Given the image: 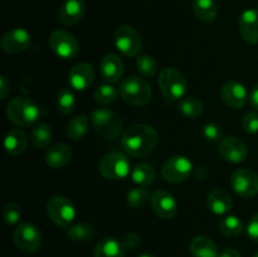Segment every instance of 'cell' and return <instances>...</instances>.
<instances>
[{
  "label": "cell",
  "mask_w": 258,
  "mask_h": 257,
  "mask_svg": "<svg viewBox=\"0 0 258 257\" xmlns=\"http://www.w3.org/2000/svg\"><path fill=\"white\" fill-rule=\"evenodd\" d=\"M158 139L159 135L153 126L138 123L126 128L121 139V144L125 153L140 158L148 155L155 149Z\"/></svg>",
  "instance_id": "obj_1"
},
{
  "label": "cell",
  "mask_w": 258,
  "mask_h": 257,
  "mask_svg": "<svg viewBox=\"0 0 258 257\" xmlns=\"http://www.w3.org/2000/svg\"><path fill=\"white\" fill-rule=\"evenodd\" d=\"M40 110L30 98L18 96L9 101L7 106V116L10 122L20 127H28L37 122Z\"/></svg>",
  "instance_id": "obj_2"
},
{
  "label": "cell",
  "mask_w": 258,
  "mask_h": 257,
  "mask_svg": "<svg viewBox=\"0 0 258 257\" xmlns=\"http://www.w3.org/2000/svg\"><path fill=\"white\" fill-rule=\"evenodd\" d=\"M159 87L169 102H176L184 97L188 88L186 78L176 68L166 67L159 75Z\"/></svg>",
  "instance_id": "obj_3"
},
{
  "label": "cell",
  "mask_w": 258,
  "mask_h": 257,
  "mask_svg": "<svg viewBox=\"0 0 258 257\" xmlns=\"http://www.w3.org/2000/svg\"><path fill=\"white\" fill-rule=\"evenodd\" d=\"M120 95L125 102L133 106H145L150 102L153 91L150 85L144 78L138 76H130L121 82Z\"/></svg>",
  "instance_id": "obj_4"
},
{
  "label": "cell",
  "mask_w": 258,
  "mask_h": 257,
  "mask_svg": "<svg viewBox=\"0 0 258 257\" xmlns=\"http://www.w3.org/2000/svg\"><path fill=\"white\" fill-rule=\"evenodd\" d=\"M91 122L96 133L107 140L117 138L122 130L121 117L108 108H95L91 113Z\"/></svg>",
  "instance_id": "obj_5"
},
{
  "label": "cell",
  "mask_w": 258,
  "mask_h": 257,
  "mask_svg": "<svg viewBox=\"0 0 258 257\" xmlns=\"http://www.w3.org/2000/svg\"><path fill=\"white\" fill-rule=\"evenodd\" d=\"M98 170L103 178L110 180H121L131 174L130 161L122 153L115 151V153L106 154L100 160Z\"/></svg>",
  "instance_id": "obj_6"
},
{
  "label": "cell",
  "mask_w": 258,
  "mask_h": 257,
  "mask_svg": "<svg viewBox=\"0 0 258 257\" xmlns=\"http://www.w3.org/2000/svg\"><path fill=\"white\" fill-rule=\"evenodd\" d=\"M113 43L125 57H138L143 48L141 35L130 25H120L113 33Z\"/></svg>",
  "instance_id": "obj_7"
},
{
  "label": "cell",
  "mask_w": 258,
  "mask_h": 257,
  "mask_svg": "<svg viewBox=\"0 0 258 257\" xmlns=\"http://www.w3.org/2000/svg\"><path fill=\"white\" fill-rule=\"evenodd\" d=\"M15 246L24 253H34L42 246V232L33 223L18 224L13 233Z\"/></svg>",
  "instance_id": "obj_8"
},
{
  "label": "cell",
  "mask_w": 258,
  "mask_h": 257,
  "mask_svg": "<svg viewBox=\"0 0 258 257\" xmlns=\"http://www.w3.org/2000/svg\"><path fill=\"white\" fill-rule=\"evenodd\" d=\"M47 214L53 223L67 228L75 221L76 208L67 197L55 196L48 201Z\"/></svg>",
  "instance_id": "obj_9"
},
{
  "label": "cell",
  "mask_w": 258,
  "mask_h": 257,
  "mask_svg": "<svg viewBox=\"0 0 258 257\" xmlns=\"http://www.w3.org/2000/svg\"><path fill=\"white\" fill-rule=\"evenodd\" d=\"M50 50L57 55L58 58L70 60L77 57L80 52V44L75 35L66 30H54L49 35L48 40Z\"/></svg>",
  "instance_id": "obj_10"
},
{
  "label": "cell",
  "mask_w": 258,
  "mask_h": 257,
  "mask_svg": "<svg viewBox=\"0 0 258 257\" xmlns=\"http://www.w3.org/2000/svg\"><path fill=\"white\" fill-rule=\"evenodd\" d=\"M193 171V164L186 156L175 155L169 158L161 168V175L168 183H180L188 179Z\"/></svg>",
  "instance_id": "obj_11"
},
{
  "label": "cell",
  "mask_w": 258,
  "mask_h": 257,
  "mask_svg": "<svg viewBox=\"0 0 258 257\" xmlns=\"http://www.w3.org/2000/svg\"><path fill=\"white\" fill-rule=\"evenodd\" d=\"M231 186L239 197H254L258 194V174L249 169H238L231 175Z\"/></svg>",
  "instance_id": "obj_12"
},
{
  "label": "cell",
  "mask_w": 258,
  "mask_h": 257,
  "mask_svg": "<svg viewBox=\"0 0 258 257\" xmlns=\"http://www.w3.org/2000/svg\"><path fill=\"white\" fill-rule=\"evenodd\" d=\"M32 44V35L24 28H15L5 33L0 40V47L7 53H20L27 50Z\"/></svg>",
  "instance_id": "obj_13"
},
{
  "label": "cell",
  "mask_w": 258,
  "mask_h": 257,
  "mask_svg": "<svg viewBox=\"0 0 258 257\" xmlns=\"http://www.w3.org/2000/svg\"><path fill=\"white\" fill-rule=\"evenodd\" d=\"M150 203L154 213L161 219H171L178 212L176 199L173 194L163 189H158L151 194Z\"/></svg>",
  "instance_id": "obj_14"
},
{
  "label": "cell",
  "mask_w": 258,
  "mask_h": 257,
  "mask_svg": "<svg viewBox=\"0 0 258 257\" xmlns=\"http://www.w3.org/2000/svg\"><path fill=\"white\" fill-rule=\"evenodd\" d=\"M219 155L228 163L239 164L247 159L248 149L243 140L237 136H228L219 143Z\"/></svg>",
  "instance_id": "obj_15"
},
{
  "label": "cell",
  "mask_w": 258,
  "mask_h": 257,
  "mask_svg": "<svg viewBox=\"0 0 258 257\" xmlns=\"http://www.w3.org/2000/svg\"><path fill=\"white\" fill-rule=\"evenodd\" d=\"M95 77L93 66L87 62H81L71 68L68 73V85L75 91H86L91 87Z\"/></svg>",
  "instance_id": "obj_16"
},
{
  "label": "cell",
  "mask_w": 258,
  "mask_h": 257,
  "mask_svg": "<svg viewBox=\"0 0 258 257\" xmlns=\"http://www.w3.org/2000/svg\"><path fill=\"white\" fill-rule=\"evenodd\" d=\"M221 98L229 107L239 108L246 105L248 92L242 83L237 81H228L221 87Z\"/></svg>",
  "instance_id": "obj_17"
},
{
  "label": "cell",
  "mask_w": 258,
  "mask_h": 257,
  "mask_svg": "<svg viewBox=\"0 0 258 257\" xmlns=\"http://www.w3.org/2000/svg\"><path fill=\"white\" fill-rule=\"evenodd\" d=\"M86 13L85 0H64L58 9V20L63 25H75Z\"/></svg>",
  "instance_id": "obj_18"
},
{
  "label": "cell",
  "mask_w": 258,
  "mask_h": 257,
  "mask_svg": "<svg viewBox=\"0 0 258 257\" xmlns=\"http://www.w3.org/2000/svg\"><path fill=\"white\" fill-rule=\"evenodd\" d=\"M239 34L249 44L258 43V9H247L238 20Z\"/></svg>",
  "instance_id": "obj_19"
},
{
  "label": "cell",
  "mask_w": 258,
  "mask_h": 257,
  "mask_svg": "<svg viewBox=\"0 0 258 257\" xmlns=\"http://www.w3.org/2000/svg\"><path fill=\"white\" fill-rule=\"evenodd\" d=\"M101 76L107 83H116L122 78L123 63L117 54L108 53L100 62Z\"/></svg>",
  "instance_id": "obj_20"
},
{
  "label": "cell",
  "mask_w": 258,
  "mask_h": 257,
  "mask_svg": "<svg viewBox=\"0 0 258 257\" xmlns=\"http://www.w3.org/2000/svg\"><path fill=\"white\" fill-rule=\"evenodd\" d=\"M72 149L67 144H55L48 149L45 154V163L52 169H62L67 165L72 159Z\"/></svg>",
  "instance_id": "obj_21"
},
{
  "label": "cell",
  "mask_w": 258,
  "mask_h": 257,
  "mask_svg": "<svg viewBox=\"0 0 258 257\" xmlns=\"http://www.w3.org/2000/svg\"><path fill=\"white\" fill-rule=\"evenodd\" d=\"M207 206L209 211L213 212L217 216L228 213L233 206L231 196L222 189H214L207 197Z\"/></svg>",
  "instance_id": "obj_22"
},
{
  "label": "cell",
  "mask_w": 258,
  "mask_h": 257,
  "mask_svg": "<svg viewBox=\"0 0 258 257\" xmlns=\"http://www.w3.org/2000/svg\"><path fill=\"white\" fill-rule=\"evenodd\" d=\"M191 257H219L218 247L212 238L197 236L190 242Z\"/></svg>",
  "instance_id": "obj_23"
},
{
  "label": "cell",
  "mask_w": 258,
  "mask_h": 257,
  "mask_svg": "<svg viewBox=\"0 0 258 257\" xmlns=\"http://www.w3.org/2000/svg\"><path fill=\"white\" fill-rule=\"evenodd\" d=\"M28 145V138L20 128H12L7 134L4 140V148L9 155L17 156L25 151Z\"/></svg>",
  "instance_id": "obj_24"
},
{
  "label": "cell",
  "mask_w": 258,
  "mask_h": 257,
  "mask_svg": "<svg viewBox=\"0 0 258 257\" xmlns=\"http://www.w3.org/2000/svg\"><path fill=\"white\" fill-rule=\"evenodd\" d=\"M126 248L122 242L113 237H105L95 248V257H125Z\"/></svg>",
  "instance_id": "obj_25"
},
{
  "label": "cell",
  "mask_w": 258,
  "mask_h": 257,
  "mask_svg": "<svg viewBox=\"0 0 258 257\" xmlns=\"http://www.w3.org/2000/svg\"><path fill=\"white\" fill-rule=\"evenodd\" d=\"M193 12L201 22L212 23L218 14V5L216 0H194Z\"/></svg>",
  "instance_id": "obj_26"
},
{
  "label": "cell",
  "mask_w": 258,
  "mask_h": 257,
  "mask_svg": "<svg viewBox=\"0 0 258 257\" xmlns=\"http://www.w3.org/2000/svg\"><path fill=\"white\" fill-rule=\"evenodd\" d=\"M53 139V131L48 123L40 122L32 128L30 141L37 149H45Z\"/></svg>",
  "instance_id": "obj_27"
},
{
  "label": "cell",
  "mask_w": 258,
  "mask_h": 257,
  "mask_svg": "<svg viewBox=\"0 0 258 257\" xmlns=\"http://www.w3.org/2000/svg\"><path fill=\"white\" fill-rule=\"evenodd\" d=\"M90 127V120L85 115H78L73 117L67 125V135L73 141H80L87 135Z\"/></svg>",
  "instance_id": "obj_28"
},
{
  "label": "cell",
  "mask_w": 258,
  "mask_h": 257,
  "mask_svg": "<svg viewBox=\"0 0 258 257\" xmlns=\"http://www.w3.org/2000/svg\"><path fill=\"white\" fill-rule=\"evenodd\" d=\"M130 175L134 183L139 184L140 186L150 185V184H153L155 181L156 178V173L154 170V168L148 165V164H138L131 170Z\"/></svg>",
  "instance_id": "obj_29"
},
{
  "label": "cell",
  "mask_w": 258,
  "mask_h": 257,
  "mask_svg": "<svg viewBox=\"0 0 258 257\" xmlns=\"http://www.w3.org/2000/svg\"><path fill=\"white\" fill-rule=\"evenodd\" d=\"M95 236V227L90 223H77L70 226L67 229V237L71 241L86 242L90 241Z\"/></svg>",
  "instance_id": "obj_30"
},
{
  "label": "cell",
  "mask_w": 258,
  "mask_h": 257,
  "mask_svg": "<svg viewBox=\"0 0 258 257\" xmlns=\"http://www.w3.org/2000/svg\"><path fill=\"white\" fill-rule=\"evenodd\" d=\"M118 95H120V91H117V88L113 87L111 83H105V85L98 86L95 90V92H93L95 101L98 105L102 106H107L115 102L118 98Z\"/></svg>",
  "instance_id": "obj_31"
},
{
  "label": "cell",
  "mask_w": 258,
  "mask_h": 257,
  "mask_svg": "<svg viewBox=\"0 0 258 257\" xmlns=\"http://www.w3.org/2000/svg\"><path fill=\"white\" fill-rule=\"evenodd\" d=\"M179 111L186 117L196 118L203 113L204 105L199 98L197 97H186L179 102Z\"/></svg>",
  "instance_id": "obj_32"
},
{
  "label": "cell",
  "mask_w": 258,
  "mask_h": 257,
  "mask_svg": "<svg viewBox=\"0 0 258 257\" xmlns=\"http://www.w3.org/2000/svg\"><path fill=\"white\" fill-rule=\"evenodd\" d=\"M77 106L76 96L70 88H62L57 95V107L63 115H70Z\"/></svg>",
  "instance_id": "obj_33"
},
{
  "label": "cell",
  "mask_w": 258,
  "mask_h": 257,
  "mask_svg": "<svg viewBox=\"0 0 258 257\" xmlns=\"http://www.w3.org/2000/svg\"><path fill=\"white\" fill-rule=\"evenodd\" d=\"M219 229L227 237H237L243 232V222L237 216H227L219 222Z\"/></svg>",
  "instance_id": "obj_34"
},
{
  "label": "cell",
  "mask_w": 258,
  "mask_h": 257,
  "mask_svg": "<svg viewBox=\"0 0 258 257\" xmlns=\"http://www.w3.org/2000/svg\"><path fill=\"white\" fill-rule=\"evenodd\" d=\"M149 199H150V193H149L148 189L143 188V186H138V188H134L131 190H128L127 197H126L128 207H131L134 209H140L143 207H145Z\"/></svg>",
  "instance_id": "obj_35"
},
{
  "label": "cell",
  "mask_w": 258,
  "mask_h": 257,
  "mask_svg": "<svg viewBox=\"0 0 258 257\" xmlns=\"http://www.w3.org/2000/svg\"><path fill=\"white\" fill-rule=\"evenodd\" d=\"M136 67L144 77H153L158 72V63L155 58L149 54H139L136 58Z\"/></svg>",
  "instance_id": "obj_36"
},
{
  "label": "cell",
  "mask_w": 258,
  "mask_h": 257,
  "mask_svg": "<svg viewBox=\"0 0 258 257\" xmlns=\"http://www.w3.org/2000/svg\"><path fill=\"white\" fill-rule=\"evenodd\" d=\"M22 217V207L15 202H8L3 208V218L8 226H14L20 221Z\"/></svg>",
  "instance_id": "obj_37"
},
{
  "label": "cell",
  "mask_w": 258,
  "mask_h": 257,
  "mask_svg": "<svg viewBox=\"0 0 258 257\" xmlns=\"http://www.w3.org/2000/svg\"><path fill=\"white\" fill-rule=\"evenodd\" d=\"M202 135L204 136L206 140L212 141V143H216V141L221 140L222 130L217 123L207 122L204 123V126L202 127Z\"/></svg>",
  "instance_id": "obj_38"
},
{
  "label": "cell",
  "mask_w": 258,
  "mask_h": 257,
  "mask_svg": "<svg viewBox=\"0 0 258 257\" xmlns=\"http://www.w3.org/2000/svg\"><path fill=\"white\" fill-rule=\"evenodd\" d=\"M242 127L246 133L248 134H257L258 133V113L257 112H248L242 118Z\"/></svg>",
  "instance_id": "obj_39"
},
{
  "label": "cell",
  "mask_w": 258,
  "mask_h": 257,
  "mask_svg": "<svg viewBox=\"0 0 258 257\" xmlns=\"http://www.w3.org/2000/svg\"><path fill=\"white\" fill-rule=\"evenodd\" d=\"M121 242H122L123 247H125L126 249L135 248V247H138L139 243H140V237H139V234H136L135 232H130V233L125 234V236L122 237Z\"/></svg>",
  "instance_id": "obj_40"
},
{
  "label": "cell",
  "mask_w": 258,
  "mask_h": 257,
  "mask_svg": "<svg viewBox=\"0 0 258 257\" xmlns=\"http://www.w3.org/2000/svg\"><path fill=\"white\" fill-rule=\"evenodd\" d=\"M247 234H248V237L252 241L258 243V212L252 217L248 226H247Z\"/></svg>",
  "instance_id": "obj_41"
},
{
  "label": "cell",
  "mask_w": 258,
  "mask_h": 257,
  "mask_svg": "<svg viewBox=\"0 0 258 257\" xmlns=\"http://www.w3.org/2000/svg\"><path fill=\"white\" fill-rule=\"evenodd\" d=\"M0 81H2V82H0V97H2V100H5L8 93L10 92V83L5 76H2Z\"/></svg>",
  "instance_id": "obj_42"
},
{
  "label": "cell",
  "mask_w": 258,
  "mask_h": 257,
  "mask_svg": "<svg viewBox=\"0 0 258 257\" xmlns=\"http://www.w3.org/2000/svg\"><path fill=\"white\" fill-rule=\"evenodd\" d=\"M219 257H241V252L236 248H226L219 253Z\"/></svg>",
  "instance_id": "obj_43"
},
{
  "label": "cell",
  "mask_w": 258,
  "mask_h": 257,
  "mask_svg": "<svg viewBox=\"0 0 258 257\" xmlns=\"http://www.w3.org/2000/svg\"><path fill=\"white\" fill-rule=\"evenodd\" d=\"M249 102H251L252 107L256 108L258 111V83L253 87L251 95H249Z\"/></svg>",
  "instance_id": "obj_44"
},
{
  "label": "cell",
  "mask_w": 258,
  "mask_h": 257,
  "mask_svg": "<svg viewBox=\"0 0 258 257\" xmlns=\"http://www.w3.org/2000/svg\"><path fill=\"white\" fill-rule=\"evenodd\" d=\"M138 257H156L155 254H151V253H143V254H140V256H138Z\"/></svg>",
  "instance_id": "obj_45"
},
{
  "label": "cell",
  "mask_w": 258,
  "mask_h": 257,
  "mask_svg": "<svg viewBox=\"0 0 258 257\" xmlns=\"http://www.w3.org/2000/svg\"><path fill=\"white\" fill-rule=\"evenodd\" d=\"M253 257H258V252H257V253L256 254H254V256Z\"/></svg>",
  "instance_id": "obj_46"
}]
</instances>
